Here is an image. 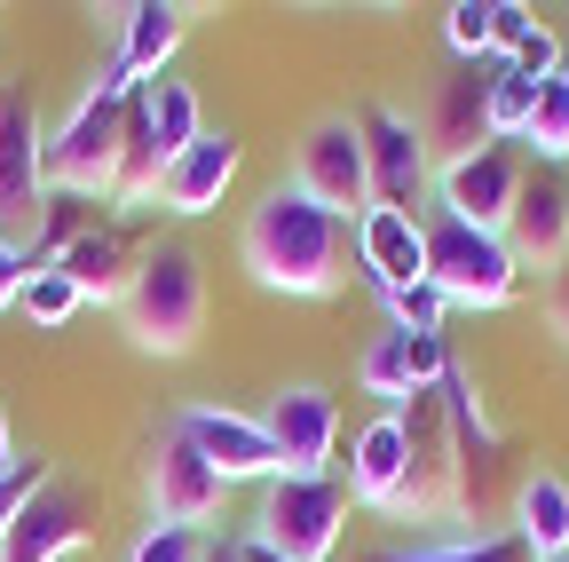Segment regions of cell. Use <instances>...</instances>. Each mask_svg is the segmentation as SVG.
Returning <instances> with one entry per match:
<instances>
[{
  "label": "cell",
  "mask_w": 569,
  "mask_h": 562,
  "mask_svg": "<svg viewBox=\"0 0 569 562\" xmlns=\"http://www.w3.org/2000/svg\"><path fill=\"white\" fill-rule=\"evenodd\" d=\"M40 483H48V467H40V460H17L9 475H0V539H9V523L24 515V500H32Z\"/></svg>",
  "instance_id": "e575fe53"
},
{
  "label": "cell",
  "mask_w": 569,
  "mask_h": 562,
  "mask_svg": "<svg viewBox=\"0 0 569 562\" xmlns=\"http://www.w3.org/2000/svg\"><path fill=\"white\" fill-rule=\"evenodd\" d=\"M206 562H246V554H238V539H222V546H206Z\"/></svg>",
  "instance_id": "ab89813d"
},
{
  "label": "cell",
  "mask_w": 569,
  "mask_h": 562,
  "mask_svg": "<svg viewBox=\"0 0 569 562\" xmlns=\"http://www.w3.org/2000/svg\"><path fill=\"white\" fill-rule=\"evenodd\" d=\"M459 515V444H451V412L443 388H427L403 404V491H396V523H443Z\"/></svg>",
  "instance_id": "277c9868"
},
{
  "label": "cell",
  "mask_w": 569,
  "mask_h": 562,
  "mask_svg": "<svg viewBox=\"0 0 569 562\" xmlns=\"http://www.w3.org/2000/svg\"><path fill=\"white\" fill-rule=\"evenodd\" d=\"M561 48H569V40H561V32H553V24L538 17V24H530V40H522V48H515L507 63H515L522 80H553V72H561Z\"/></svg>",
  "instance_id": "d6a6232c"
},
{
  "label": "cell",
  "mask_w": 569,
  "mask_h": 562,
  "mask_svg": "<svg viewBox=\"0 0 569 562\" xmlns=\"http://www.w3.org/2000/svg\"><path fill=\"white\" fill-rule=\"evenodd\" d=\"M530 24H538L530 0H490V63H507V56L530 40Z\"/></svg>",
  "instance_id": "1f68e13d"
},
{
  "label": "cell",
  "mask_w": 569,
  "mask_h": 562,
  "mask_svg": "<svg viewBox=\"0 0 569 562\" xmlns=\"http://www.w3.org/2000/svg\"><path fill=\"white\" fill-rule=\"evenodd\" d=\"M159 175H167V151H159L151 111H142V88H134V96H127V119H119V175H111V198H119V206L159 198Z\"/></svg>",
  "instance_id": "cb8c5ba5"
},
{
  "label": "cell",
  "mask_w": 569,
  "mask_h": 562,
  "mask_svg": "<svg viewBox=\"0 0 569 562\" xmlns=\"http://www.w3.org/2000/svg\"><path fill=\"white\" fill-rule=\"evenodd\" d=\"M40 262L24 254V246H9V238H0V309H17V294H24V277H32Z\"/></svg>",
  "instance_id": "d590c367"
},
{
  "label": "cell",
  "mask_w": 569,
  "mask_h": 562,
  "mask_svg": "<svg viewBox=\"0 0 569 562\" xmlns=\"http://www.w3.org/2000/svg\"><path fill=\"white\" fill-rule=\"evenodd\" d=\"M553 562H569V554H553Z\"/></svg>",
  "instance_id": "b9f144b4"
},
{
  "label": "cell",
  "mask_w": 569,
  "mask_h": 562,
  "mask_svg": "<svg viewBox=\"0 0 569 562\" xmlns=\"http://www.w3.org/2000/svg\"><path fill=\"white\" fill-rule=\"evenodd\" d=\"M356 262H365V277H372L380 294L388 286H411V277H427V223L372 206V215L356 223Z\"/></svg>",
  "instance_id": "ffe728a7"
},
{
  "label": "cell",
  "mask_w": 569,
  "mask_h": 562,
  "mask_svg": "<svg viewBox=\"0 0 569 562\" xmlns=\"http://www.w3.org/2000/svg\"><path fill=\"white\" fill-rule=\"evenodd\" d=\"M530 111H538V80H522L515 63H490V135L498 144H522Z\"/></svg>",
  "instance_id": "83f0119b"
},
{
  "label": "cell",
  "mask_w": 569,
  "mask_h": 562,
  "mask_svg": "<svg viewBox=\"0 0 569 562\" xmlns=\"http://www.w3.org/2000/svg\"><path fill=\"white\" fill-rule=\"evenodd\" d=\"M142 111H151V135H159V151H167V159H182L198 135H206V119H198V88L174 80V72H159L151 88H142Z\"/></svg>",
  "instance_id": "d4e9b609"
},
{
  "label": "cell",
  "mask_w": 569,
  "mask_h": 562,
  "mask_svg": "<svg viewBox=\"0 0 569 562\" xmlns=\"http://www.w3.org/2000/svg\"><path fill=\"white\" fill-rule=\"evenodd\" d=\"M419 223H427V286H436L451 309H507V302H522V262L507 254V238L451 223L443 206L419 215Z\"/></svg>",
  "instance_id": "3957f363"
},
{
  "label": "cell",
  "mask_w": 569,
  "mask_h": 562,
  "mask_svg": "<svg viewBox=\"0 0 569 562\" xmlns=\"http://www.w3.org/2000/svg\"><path fill=\"white\" fill-rule=\"evenodd\" d=\"M538 562H553V554H569V475H553V467H538V475H522L515 483V523H507Z\"/></svg>",
  "instance_id": "44dd1931"
},
{
  "label": "cell",
  "mask_w": 569,
  "mask_h": 562,
  "mask_svg": "<svg viewBox=\"0 0 569 562\" xmlns=\"http://www.w3.org/2000/svg\"><path fill=\"white\" fill-rule=\"evenodd\" d=\"M365 562H538L515 531H475V539H436V546H372Z\"/></svg>",
  "instance_id": "484cf974"
},
{
  "label": "cell",
  "mask_w": 569,
  "mask_h": 562,
  "mask_svg": "<svg viewBox=\"0 0 569 562\" xmlns=\"http://www.w3.org/2000/svg\"><path fill=\"white\" fill-rule=\"evenodd\" d=\"M48 269H63L71 277V286H80V302H119L127 294V277H134V254H127V238L119 230H80V238H71Z\"/></svg>",
  "instance_id": "7402d4cb"
},
{
  "label": "cell",
  "mask_w": 569,
  "mask_h": 562,
  "mask_svg": "<svg viewBox=\"0 0 569 562\" xmlns=\"http://www.w3.org/2000/svg\"><path fill=\"white\" fill-rule=\"evenodd\" d=\"M380 302H388V325H396V333H443V317H451V302L427 286V277H411V286H388Z\"/></svg>",
  "instance_id": "f546056e"
},
{
  "label": "cell",
  "mask_w": 569,
  "mask_h": 562,
  "mask_svg": "<svg viewBox=\"0 0 569 562\" xmlns=\"http://www.w3.org/2000/svg\"><path fill=\"white\" fill-rule=\"evenodd\" d=\"M182 48V9H167V0H142V9H127V32H119V72L134 88H151L167 72V56Z\"/></svg>",
  "instance_id": "603a6c76"
},
{
  "label": "cell",
  "mask_w": 569,
  "mask_h": 562,
  "mask_svg": "<svg viewBox=\"0 0 569 562\" xmlns=\"http://www.w3.org/2000/svg\"><path fill=\"white\" fill-rule=\"evenodd\" d=\"M238 135L230 127H206L198 144L182 151V159H167V175H159V206L174 223H198V215H213V206H222V190L238 183Z\"/></svg>",
  "instance_id": "2e32d148"
},
{
  "label": "cell",
  "mask_w": 569,
  "mask_h": 562,
  "mask_svg": "<svg viewBox=\"0 0 569 562\" xmlns=\"http://www.w3.org/2000/svg\"><path fill=\"white\" fill-rule=\"evenodd\" d=\"M419 135H427V159H443V167L475 159L482 144H498L490 135V63H459L451 80H436Z\"/></svg>",
  "instance_id": "4fadbf2b"
},
{
  "label": "cell",
  "mask_w": 569,
  "mask_h": 562,
  "mask_svg": "<svg viewBox=\"0 0 569 562\" xmlns=\"http://www.w3.org/2000/svg\"><path fill=\"white\" fill-rule=\"evenodd\" d=\"M340 523H348V483H332V475H269L253 539L269 554H284V562H325L340 546Z\"/></svg>",
  "instance_id": "5b68a950"
},
{
  "label": "cell",
  "mask_w": 569,
  "mask_h": 562,
  "mask_svg": "<svg viewBox=\"0 0 569 562\" xmlns=\"http://www.w3.org/2000/svg\"><path fill=\"white\" fill-rule=\"evenodd\" d=\"M17 467V436H9V412H0V475Z\"/></svg>",
  "instance_id": "74e56055"
},
{
  "label": "cell",
  "mask_w": 569,
  "mask_h": 562,
  "mask_svg": "<svg viewBox=\"0 0 569 562\" xmlns=\"http://www.w3.org/2000/svg\"><path fill=\"white\" fill-rule=\"evenodd\" d=\"M0 103H9V96H0Z\"/></svg>",
  "instance_id": "7bdbcfd3"
},
{
  "label": "cell",
  "mask_w": 569,
  "mask_h": 562,
  "mask_svg": "<svg viewBox=\"0 0 569 562\" xmlns=\"http://www.w3.org/2000/svg\"><path fill=\"white\" fill-rule=\"evenodd\" d=\"M238 554H246V562H284V554H269L261 539H238Z\"/></svg>",
  "instance_id": "f35d334b"
},
{
  "label": "cell",
  "mask_w": 569,
  "mask_h": 562,
  "mask_svg": "<svg viewBox=\"0 0 569 562\" xmlns=\"http://www.w3.org/2000/svg\"><path fill=\"white\" fill-rule=\"evenodd\" d=\"M356 135H365V167H372V206H388V215H419L427 190H436V159H427L419 119L372 103V111H356Z\"/></svg>",
  "instance_id": "52a82bcc"
},
{
  "label": "cell",
  "mask_w": 569,
  "mask_h": 562,
  "mask_svg": "<svg viewBox=\"0 0 569 562\" xmlns=\"http://www.w3.org/2000/svg\"><path fill=\"white\" fill-rule=\"evenodd\" d=\"M142 491H151V523H167V531H198V523H213L222 515V475L206 467V452L174 428H159V452H151V475H142Z\"/></svg>",
  "instance_id": "30bf717a"
},
{
  "label": "cell",
  "mask_w": 569,
  "mask_h": 562,
  "mask_svg": "<svg viewBox=\"0 0 569 562\" xmlns=\"http://www.w3.org/2000/svg\"><path fill=\"white\" fill-rule=\"evenodd\" d=\"M443 40L459 63H490V0H451L443 9Z\"/></svg>",
  "instance_id": "4dcf8cb0"
},
{
  "label": "cell",
  "mask_w": 569,
  "mask_h": 562,
  "mask_svg": "<svg viewBox=\"0 0 569 562\" xmlns=\"http://www.w3.org/2000/svg\"><path fill=\"white\" fill-rule=\"evenodd\" d=\"M174 428L206 452V467L222 483H269L277 475V452H269V428L246 412H222V404H182Z\"/></svg>",
  "instance_id": "9a60e30c"
},
{
  "label": "cell",
  "mask_w": 569,
  "mask_h": 562,
  "mask_svg": "<svg viewBox=\"0 0 569 562\" xmlns=\"http://www.w3.org/2000/svg\"><path fill=\"white\" fill-rule=\"evenodd\" d=\"M553 80H561V88H569V48H561V72H553Z\"/></svg>",
  "instance_id": "60d3db41"
},
{
  "label": "cell",
  "mask_w": 569,
  "mask_h": 562,
  "mask_svg": "<svg viewBox=\"0 0 569 562\" xmlns=\"http://www.w3.org/2000/svg\"><path fill=\"white\" fill-rule=\"evenodd\" d=\"M119 119L127 103H103V96H80L56 135H40V167H48V198H111V175H119Z\"/></svg>",
  "instance_id": "8992f818"
},
{
  "label": "cell",
  "mask_w": 569,
  "mask_h": 562,
  "mask_svg": "<svg viewBox=\"0 0 569 562\" xmlns=\"http://www.w3.org/2000/svg\"><path fill=\"white\" fill-rule=\"evenodd\" d=\"M515 198H522V144H482L475 159L436 167V206H443L451 223H467V230L507 238Z\"/></svg>",
  "instance_id": "9c48e42d"
},
{
  "label": "cell",
  "mask_w": 569,
  "mask_h": 562,
  "mask_svg": "<svg viewBox=\"0 0 569 562\" xmlns=\"http://www.w3.org/2000/svg\"><path fill=\"white\" fill-rule=\"evenodd\" d=\"M522 151H538V167H561L569 159V88L561 80H538V111L522 127Z\"/></svg>",
  "instance_id": "4316f807"
},
{
  "label": "cell",
  "mask_w": 569,
  "mask_h": 562,
  "mask_svg": "<svg viewBox=\"0 0 569 562\" xmlns=\"http://www.w3.org/2000/svg\"><path fill=\"white\" fill-rule=\"evenodd\" d=\"M507 254L522 262V277L569 262V183H553V175H522L515 223H507Z\"/></svg>",
  "instance_id": "ac0fdd59"
},
{
  "label": "cell",
  "mask_w": 569,
  "mask_h": 562,
  "mask_svg": "<svg viewBox=\"0 0 569 562\" xmlns=\"http://www.w3.org/2000/svg\"><path fill=\"white\" fill-rule=\"evenodd\" d=\"M88 531H96V491L48 475L24 500V515L9 523V539H0V562H63L71 546H88Z\"/></svg>",
  "instance_id": "8fae6325"
},
{
  "label": "cell",
  "mask_w": 569,
  "mask_h": 562,
  "mask_svg": "<svg viewBox=\"0 0 569 562\" xmlns=\"http://www.w3.org/2000/svg\"><path fill=\"white\" fill-rule=\"evenodd\" d=\"M546 317H553V333L569 341V262L553 269V286H546Z\"/></svg>",
  "instance_id": "8d00e7d4"
},
{
  "label": "cell",
  "mask_w": 569,
  "mask_h": 562,
  "mask_svg": "<svg viewBox=\"0 0 569 562\" xmlns=\"http://www.w3.org/2000/svg\"><path fill=\"white\" fill-rule=\"evenodd\" d=\"M348 223L325 215V206L301 190V183H277L253 198V215H246V269H253V286L269 294H340V277H348Z\"/></svg>",
  "instance_id": "6da1fadb"
},
{
  "label": "cell",
  "mask_w": 569,
  "mask_h": 562,
  "mask_svg": "<svg viewBox=\"0 0 569 562\" xmlns=\"http://www.w3.org/2000/svg\"><path fill=\"white\" fill-rule=\"evenodd\" d=\"M396 491H403V412H380L348 444V500L396 515Z\"/></svg>",
  "instance_id": "d6986e66"
},
{
  "label": "cell",
  "mask_w": 569,
  "mask_h": 562,
  "mask_svg": "<svg viewBox=\"0 0 569 562\" xmlns=\"http://www.w3.org/2000/svg\"><path fill=\"white\" fill-rule=\"evenodd\" d=\"M277 475H332V444H340V404L325 388H284L261 412Z\"/></svg>",
  "instance_id": "5bb4252c"
},
{
  "label": "cell",
  "mask_w": 569,
  "mask_h": 562,
  "mask_svg": "<svg viewBox=\"0 0 569 562\" xmlns=\"http://www.w3.org/2000/svg\"><path fill=\"white\" fill-rule=\"evenodd\" d=\"M119 317L134 333V348H151V357H182L206 325V269L182 238H159L151 254H134V277L119 294Z\"/></svg>",
  "instance_id": "7a4b0ae2"
},
{
  "label": "cell",
  "mask_w": 569,
  "mask_h": 562,
  "mask_svg": "<svg viewBox=\"0 0 569 562\" xmlns=\"http://www.w3.org/2000/svg\"><path fill=\"white\" fill-rule=\"evenodd\" d=\"M127 562H206V546H198V531H167V523H151V531L127 546Z\"/></svg>",
  "instance_id": "836d02e7"
},
{
  "label": "cell",
  "mask_w": 569,
  "mask_h": 562,
  "mask_svg": "<svg viewBox=\"0 0 569 562\" xmlns=\"http://www.w3.org/2000/svg\"><path fill=\"white\" fill-rule=\"evenodd\" d=\"M48 215V167L32 103H0V230H24Z\"/></svg>",
  "instance_id": "e0dca14e"
},
{
  "label": "cell",
  "mask_w": 569,
  "mask_h": 562,
  "mask_svg": "<svg viewBox=\"0 0 569 562\" xmlns=\"http://www.w3.org/2000/svg\"><path fill=\"white\" fill-rule=\"evenodd\" d=\"M17 309H24L40 333H56V325H71V317H80L88 302H80V286H71L63 269H32V277H24V294H17Z\"/></svg>",
  "instance_id": "f1b7e54d"
},
{
  "label": "cell",
  "mask_w": 569,
  "mask_h": 562,
  "mask_svg": "<svg viewBox=\"0 0 569 562\" xmlns=\"http://www.w3.org/2000/svg\"><path fill=\"white\" fill-rule=\"evenodd\" d=\"M443 373H451V341L443 333H396L388 325V333L365 341V357H356V388L388 396V412H403L427 388H443Z\"/></svg>",
  "instance_id": "7c38bea8"
},
{
  "label": "cell",
  "mask_w": 569,
  "mask_h": 562,
  "mask_svg": "<svg viewBox=\"0 0 569 562\" xmlns=\"http://www.w3.org/2000/svg\"><path fill=\"white\" fill-rule=\"evenodd\" d=\"M293 183L325 206V215H340V223L372 215V167H365V135H356V119H317L301 135Z\"/></svg>",
  "instance_id": "ba28073f"
}]
</instances>
